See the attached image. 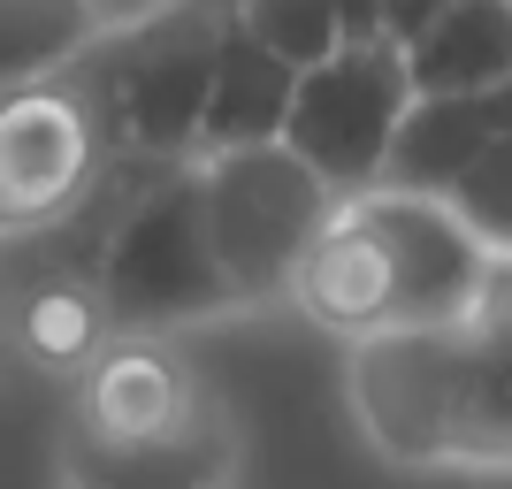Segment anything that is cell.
I'll return each mask as SVG.
<instances>
[{"mask_svg": "<svg viewBox=\"0 0 512 489\" xmlns=\"http://www.w3.org/2000/svg\"><path fill=\"white\" fill-rule=\"evenodd\" d=\"M92 283L115 314V337L123 329L169 337V329H192V321H214L237 306V283L207 230L199 153L192 161H153V184L123 207V222L107 230L100 260H92Z\"/></svg>", "mask_w": 512, "mask_h": 489, "instance_id": "cell-1", "label": "cell"}, {"mask_svg": "<svg viewBox=\"0 0 512 489\" xmlns=\"http://www.w3.org/2000/svg\"><path fill=\"white\" fill-rule=\"evenodd\" d=\"M237 0H169L138 23L107 31V62L92 69V92L107 107L100 115L107 138H123L146 161H192L199 123H207V85H214V46Z\"/></svg>", "mask_w": 512, "mask_h": 489, "instance_id": "cell-2", "label": "cell"}, {"mask_svg": "<svg viewBox=\"0 0 512 489\" xmlns=\"http://www.w3.org/2000/svg\"><path fill=\"white\" fill-rule=\"evenodd\" d=\"M199 192H207V230H214V253H222V268L237 283V306L291 298V276H299L314 230L344 199L291 138L199 153Z\"/></svg>", "mask_w": 512, "mask_h": 489, "instance_id": "cell-3", "label": "cell"}, {"mask_svg": "<svg viewBox=\"0 0 512 489\" xmlns=\"http://www.w3.org/2000/svg\"><path fill=\"white\" fill-rule=\"evenodd\" d=\"M413 107V69H406V39H344L329 46L321 62L299 69V100H291V123L283 138L314 161L337 192H367L383 184L390 146H398V123Z\"/></svg>", "mask_w": 512, "mask_h": 489, "instance_id": "cell-4", "label": "cell"}, {"mask_svg": "<svg viewBox=\"0 0 512 489\" xmlns=\"http://www.w3.org/2000/svg\"><path fill=\"white\" fill-rule=\"evenodd\" d=\"M459 321H390L352 337V413L390 467H459Z\"/></svg>", "mask_w": 512, "mask_h": 489, "instance_id": "cell-5", "label": "cell"}, {"mask_svg": "<svg viewBox=\"0 0 512 489\" xmlns=\"http://www.w3.org/2000/svg\"><path fill=\"white\" fill-rule=\"evenodd\" d=\"M100 115L85 85H0V230H54L100 176Z\"/></svg>", "mask_w": 512, "mask_h": 489, "instance_id": "cell-6", "label": "cell"}, {"mask_svg": "<svg viewBox=\"0 0 512 489\" xmlns=\"http://www.w3.org/2000/svg\"><path fill=\"white\" fill-rule=\"evenodd\" d=\"M367 214V230L390 253L398 283V321H467L482 283H490L497 245L451 207V192H413V184H367L344 192Z\"/></svg>", "mask_w": 512, "mask_h": 489, "instance_id": "cell-7", "label": "cell"}, {"mask_svg": "<svg viewBox=\"0 0 512 489\" xmlns=\"http://www.w3.org/2000/svg\"><path fill=\"white\" fill-rule=\"evenodd\" d=\"M199 383L161 337L123 329L85 367V436L107 459H161L199 428Z\"/></svg>", "mask_w": 512, "mask_h": 489, "instance_id": "cell-8", "label": "cell"}, {"mask_svg": "<svg viewBox=\"0 0 512 489\" xmlns=\"http://www.w3.org/2000/svg\"><path fill=\"white\" fill-rule=\"evenodd\" d=\"M291 298L299 314L329 337H367V329H390L398 321V283H390V253L383 237L367 230V214L352 199H337V214L314 230L299 276H291Z\"/></svg>", "mask_w": 512, "mask_h": 489, "instance_id": "cell-9", "label": "cell"}, {"mask_svg": "<svg viewBox=\"0 0 512 489\" xmlns=\"http://www.w3.org/2000/svg\"><path fill=\"white\" fill-rule=\"evenodd\" d=\"M512 130V85H459V92H413L398 146H390L383 184L413 192H451L459 176L482 161Z\"/></svg>", "mask_w": 512, "mask_h": 489, "instance_id": "cell-10", "label": "cell"}, {"mask_svg": "<svg viewBox=\"0 0 512 489\" xmlns=\"http://www.w3.org/2000/svg\"><path fill=\"white\" fill-rule=\"evenodd\" d=\"M459 360V467H512V253L490 260Z\"/></svg>", "mask_w": 512, "mask_h": 489, "instance_id": "cell-11", "label": "cell"}, {"mask_svg": "<svg viewBox=\"0 0 512 489\" xmlns=\"http://www.w3.org/2000/svg\"><path fill=\"white\" fill-rule=\"evenodd\" d=\"M291 100H299V62L276 54L268 39H253L245 23H222V46H214V85H207V123H199V153L214 146H260V138H283L291 123Z\"/></svg>", "mask_w": 512, "mask_h": 489, "instance_id": "cell-12", "label": "cell"}, {"mask_svg": "<svg viewBox=\"0 0 512 489\" xmlns=\"http://www.w3.org/2000/svg\"><path fill=\"white\" fill-rule=\"evenodd\" d=\"M413 92L512 85V0H451L406 39Z\"/></svg>", "mask_w": 512, "mask_h": 489, "instance_id": "cell-13", "label": "cell"}, {"mask_svg": "<svg viewBox=\"0 0 512 489\" xmlns=\"http://www.w3.org/2000/svg\"><path fill=\"white\" fill-rule=\"evenodd\" d=\"M115 344V314L92 276H39L16 298V352L46 375H85Z\"/></svg>", "mask_w": 512, "mask_h": 489, "instance_id": "cell-14", "label": "cell"}, {"mask_svg": "<svg viewBox=\"0 0 512 489\" xmlns=\"http://www.w3.org/2000/svg\"><path fill=\"white\" fill-rule=\"evenodd\" d=\"M107 39L100 0H0V85L62 77Z\"/></svg>", "mask_w": 512, "mask_h": 489, "instance_id": "cell-15", "label": "cell"}, {"mask_svg": "<svg viewBox=\"0 0 512 489\" xmlns=\"http://www.w3.org/2000/svg\"><path fill=\"white\" fill-rule=\"evenodd\" d=\"M237 23H245L253 39H268L276 54H291L299 69L352 39L344 16H337V0H237Z\"/></svg>", "mask_w": 512, "mask_h": 489, "instance_id": "cell-16", "label": "cell"}, {"mask_svg": "<svg viewBox=\"0 0 512 489\" xmlns=\"http://www.w3.org/2000/svg\"><path fill=\"white\" fill-rule=\"evenodd\" d=\"M451 207L467 214L497 253H512V130L482 153V161H474L467 176H459V184H451Z\"/></svg>", "mask_w": 512, "mask_h": 489, "instance_id": "cell-17", "label": "cell"}, {"mask_svg": "<svg viewBox=\"0 0 512 489\" xmlns=\"http://www.w3.org/2000/svg\"><path fill=\"white\" fill-rule=\"evenodd\" d=\"M451 0H383V23H390V39H413L428 16H444Z\"/></svg>", "mask_w": 512, "mask_h": 489, "instance_id": "cell-18", "label": "cell"}, {"mask_svg": "<svg viewBox=\"0 0 512 489\" xmlns=\"http://www.w3.org/2000/svg\"><path fill=\"white\" fill-rule=\"evenodd\" d=\"M337 16H344V31H352V39H375V31H390V23H383V0H337Z\"/></svg>", "mask_w": 512, "mask_h": 489, "instance_id": "cell-19", "label": "cell"}, {"mask_svg": "<svg viewBox=\"0 0 512 489\" xmlns=\"http://www.w3.org/2000/svg\"><path fill=\"white\" fill-rule=\"evenodd\" d=\"M100 8H107V31H115V23H138L153 8H169V0H100Z\"/></svg>", "mask_w": 512, "mask_h": 489, "instance_id": "cell-20", "label": "cell"}, {"mask_svg": "<svg viewBox=\"0 0 512 489\" xmlns=\"http://www.w3.org/2000/svg\"><path fill=\"white\" fill-rule=\"evenodd\" d=\"M0 237H8V230H0Z\"/></svg>", "mask_w": 512, "mask_h": 489, "instance_id": "cell-21", "label": "cell"}]
</instances>
